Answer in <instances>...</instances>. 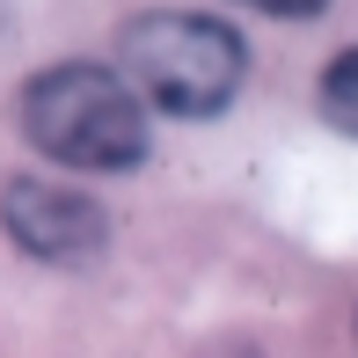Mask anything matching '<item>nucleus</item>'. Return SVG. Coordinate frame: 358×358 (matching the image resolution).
<instances>
[{
	"instance_id": "obj_2",
	"label": "nucleus",
	"mask_w": 358,
	"mask_h": 358,
	"mask_svg": "<svg viewBox=\"0 0 358 358\" xmlns=\"http://www.w3.org/2000/svg\"><path fill=\"white\" fill-rule=\"evenodd\" d=\"M117 73L139 88L146 110H169V117H220L241 95L249 73V44L234 37L213 15L190 8H146L124 22L117 37Z\"/></svg>"
},
{
	"instance_id": "obj_1",
	"label": "nucleus",
	"mask_w": 358,
	"mask_h": 358,
	"mask_svg": "<svg viewBox=\"0 0 358 358\" xmlns=\"http://www.w3.org/2000/svg\"><path fill=\"white\" fill-rule=\"evenodd\" d=\"M22 139L37 154H52L59 169H88V176H124L146 161V103L117 66H66L29 73L22 88Z\"/></svg>"
},
{
	"instance_id": "obj_3",
	"label": "nucleus",
	"mask_w": 358,
	"mask_h": 358,
	"mask_svg": "<svg viewBox=\"0 0 358 358\" xmlns=\"http://www.w3.org/2000/svg\"><path fill=\"white\" fill-rule=\"evenodd\" d=\"M0 227L37 264H73V256H95L110 241V220L95 213V198H80L66 183H44V176H15L0 190Z\"/></svg>"
},
{
	"instance_id": "obj_4",
	"label": "nucleus",
	"mask_w": 358,
	"mask_h": 358,
	"mask_svg": "<svg viewBox=\"0 0 358 358\" xmlns=\"http://www.w3.org/2000/svg\"><path fill=\"white\" fill-rule=\"evenodd\" d=\"M322 117H329L336 132L358 139V44H351V52H336L329 66H322Z\"/></svg>"
},
{
	"instance_id": "obj_5",
	"label": "nucleus",
	"mask_w": 358,
	"mask_h": 358,
	"mask_svg": "<svg viewBox=\"0 0 358 358\" xmlns=\"http://www.w3.org/2000/svg\"><path fill=\"white\" fill-rule=\"evenodd\" d=\"M234 8H256V15H278V22H315L329 0H234Z\"/></svg>"
}]
</instances>
